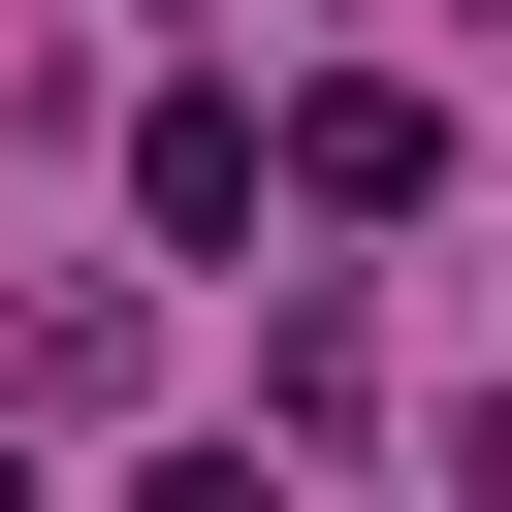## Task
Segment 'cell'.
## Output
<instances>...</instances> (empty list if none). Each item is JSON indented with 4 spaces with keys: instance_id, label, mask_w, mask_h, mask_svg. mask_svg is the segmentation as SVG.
I'll use <instances>...</instances> for the list:
<instances>
[{
    "instance_id": "cell-3",
    "label": "cell",
    "mask_w": 512,
    "mask_h": 512,
    "mask_svg": "<svg viewBox=\"0 0 512 512\" xmlns=\"http://www.w3.org/2000/svg\"><path fill=\"white\" fill-rule=\"evenodd\" d=\"M128 512H288V480H256V448H160V480H128Z\"/></svg>"
},
{
    "instance_id": "cell-5",
    "label": "cell",
    "mask_w": 512,
    "mask_h": 512,
    "mask_svg": "<svg viewBox=\"0 0 512 512\" xmlns=\"http://www.w3.org/2000/svg\"><path fill=\"white\" fill-rule=\"evenodd\" d=\"M0 512H32V480H0Z\"/></svg>"
},
{
    "instance_id": "cell-1",
    "label": "cell",
    "mask_w": 512,
    "mask_h": 512,
    "mask_svg": "<svg viewBox=\"0 0 512 512\" xmlns=\"http://www.w3.org/2000/svg\"><path fill=\"white\" fill-rule=\"evenodd\" d=\"M256 160H288V224H416V192H448V96L320 64V96H256Z\"/></svg>"
},
{
    "instance_id": "cell-4",
    "label": "cell",
    "mask_w": 512,
    "mask_h": 512,
    "mask_svg": "<svg viewBox=\"0 0 512 512\" xmlns=\"http://www.w3.org/2000/svg\"><path fill=\"white\" fill-rule=\"evenodd\" d=\"M160 32H224V0H160Z\"/></svg>"
},
{
    "instance_id": "cell-2",
    "label": "cell",
    "mask_w": 512,
    "mask_h": 512,
    "mask_svg": "<svg viewBox=\"0 0 512 512\" xmlns=\"http://www.w3.org/2000/svg\"><path fill=\"white\" fill-rule=\"evenodd\" d=\"M256 192H288V160H256V96H224V64H192V96H128V224H160V256H256Z\"/></svg>"
}]
</instances>
